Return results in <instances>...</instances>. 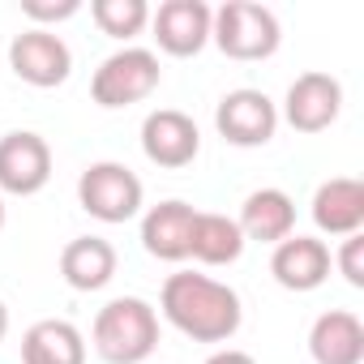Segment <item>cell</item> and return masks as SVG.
<instances>
[{"label": "cell", "mask_w": 364, "mask_h": 364, "mask_svg": "<svg viewBox=\"0 0 364 364\" xmlns=\"http://www.w3.org/2000/svg\"><path fill=\"white\" fill-rule=\"evenodd\" d=\"M48 180H52V146L39 133L18 129L0 137V198L5 193L35 198Z\"/></svg>", "instance_id": "8"}, {"label": "cell", "mask_w": 364, "mask_h": 364, "mask_svg": "<svg viewBox=\"0 0 364 364\" xmlns=\"http://www.w3.org/2000/svg\"><path fill=\"white\" fill-rule=\"evenodd\" d=\"M193 219H198V210L180 198L150 206L141 215V249L159 262H185L189 240H193Z\"/></svg>", "instance_id": "13"}, {"label": "cell", "mask_w": 364, "mask_h": 364, "mask_svg": "<svg viewBox=\"0 0 364 364\" xmlns=\"http://www.w3.org/2000/svg\"><path fill=\"white\" fill-rule=\"evenodd\" d=\"M210 22H215V9L206 0H163L150 14V31H154L159 52L180 56V60L198 56L210 43Z\"/></svg>", "instance_id": "9"}, {"label": "cell", "mask_w": 364, "mask_h": 364, "mask_svg": "<svg viewBox=\"0 0 364 364\" xmlns=\"http://www.w3.org/2000/svg\"><path fill=\"white\" fill-rule=\"evenodd\" d=\"M338 112H343V86H338V77L313 69V73H300L287 86L279 120H287L296 133H321V129H330L338 120Z\"/></svg>", "instance_id": "10"}, {"label": "cell", "mask_w": 364, "mask_h": 364, "mask_svg": "<svg viewBox=\"0 0 364 364\" xmlns=\"http://www.w3.org/2000/svg\"><path fill=\"white\" fill-rule=\"evenodd\" d=\"M90 343L103 364H146L159 347V313L141 296H116L99 309Z\"/></svg>", "instance_id": "2"}, {"label": "cell", "mask_w": 364, "mask_h": 364, "mask_svg": "<svg viewBox=\"0 0 364 364\" xmlns=\"http://www.w3.org/2000/svg\"><path fill=\"white\" fill-rule=\"evenodd\" d=\"M22 364H86V338L65 317H43L22 334Z\"/></svg>", "instance_id": "18"}, {"label": "cell", "mask_w": 364, "mask_h": 364, "mask_svg": "<svg viewBox=\"0 0 364 364\" xmlns=\"http://www.w3.org/2000/svg\"><path fill=\"white\" fill-rule=\"evenodd\" d=\"M9 69L18 82L35 86V90H52V86H65L69 73H73V52L69 43L56 35V31H22L14 35L9 43Z\"/></svg>", "instance_id": "7"}, {"label": "cell", "mask_w": 364, "mask_h": 364, "mask_svg": "<svg viewBox=\"0 0 364 364\" xmlns=\"http://www.w3.org/2000/svg\"><path fill=\"white\" fill-rule=\"evenodd\" d=\"M163 82V69H159V56L150 48H120L112 52L95 77H90V99L107 112L116 107H129V103H141L159 90Z\"/></svg>", "instance_id": "5"}, {"label": "cell", "mask_w": 364, "mask_h": 364, "mask_svg": "<svg viewBox=\"0 0 364 364\" xmlns=\"http://www.w3.org/2000/svg\"><path fill=\"white\" fill-rule=\"evenodd\" d=\"M313 364H364V321L351 309H330L309 330Z\"/></svg>", "instance_id": "15"}, {"label": "cell", "mask_w": 364, "mask_h": 364, "mask_svg": "<svg viewBox=\"0 0 364 364\" xmlns=\"http://www.w3.org/2000/svg\"><path fill=\"white\" fill-rule=\"evenodd\" d=\"M210 43L232 60H270L283 43V26L274 9L257 5V0H228L215 9Z\"/></svg>", "instance_id": "3"}, {"label": "cell", "mask_w": 364, "mask_h": 364, "mask_svg": "<svg viewBox=\"0 0 364 364\" xmlns=\"http://www.w3.org/2000/svg\"><path fill=\"white\" fill-rule=\"evenodd\" d=\"M202 150V133L193 124V116L176 112V107H159L141 120V154L154 167H189Z\"/></svg>", "instance_id": "11"}, {"label": "cell", "mask_w": 364, "mask_h": 364, "mask_svg": "<svg viewBox=\"0 0 364 364\" xmlns=\"http://www.w3.org/2000/svg\"><path fill=\"white\" fill-rule=\"evenodd\" d=\"M141 180L116 159H99L77 176V206L99 223H129L141 215Z\"/></svg>", "instance_id": "4"}, {"label": "cell", "mask_w": 364, "mask_h": 364, "mask_svg": "<svg viewBox=\"0 0 364 364\" xmlns=\"http://www.w3.org/2000/svg\"><path fill=\"white\" fill-rule=\"evenodd\" d=\"M240 232L257 245H279L296 232V202L283 189H253L240 206Z\"/></svg>", "instance_id": "17"}, {"label": "cell", "mask_w": 364, "mask_h": 364, "mask_svg": "<svg viewBox=\"0 0 364 364\" xmlns=\"http://www.w3.org/2000/svg\"><path fill=\"white\" fill-rule=\"evenodd\" d=\"M313 223L321 236H355L364 228V185L355 176H334L313 193Z\"/></svg>", "instance_id": "14"}, {"label": "cell", "mask_w": 364, "mask_h": 364, "mask_svg": "<svg viewBox=\"0 0 364 364\" xmlns=\"http://www.w3.org/2000/svg\"><path fill=\"white\" fill-rule=\"evenodd\" d=\"M77 9H82V0H22V14H26L39 31H48V22L73 18Z\"/></svg>", "instance_id": "21"}, {"label": "cell", "mask_w": 364, "mask_h": 364, "mask_svg": "<svg viewBox=\"0 0 364 364\" xmlns=\"http://www.w3.org/2000/svg\"><path fill=\"white\" fill-rule=\"evenodd\" d=\"M334 262H338V274H343L351 287H364V236H360V232L343 240V249H338Z\"/></svg>", "instance_id": "22"}, {"label": "cell", "mask_w": 364, "mask_h": 364, "mask_svg": "<svg viewBox=\"0 0 364 364\" xmlns=\"http://www.w3.org/2000/svg\"><path fill=\"white\" fill-rule=\"evenodd\" d=\"M215 129L228 146H240V150L266 146L279 133V103L266 90H253V86L228 90L215 107Z\"/></svg>", "instance_id": "6"}, {"label": "cell", "mask_w": 364, "mask_h": 364, "mask_svg": "<svg viewBox=\"0 0 364 364\" xmlns=\"http://www.w3.org/2000/svg\"><path fill=\"white\" fill-rule=\"evenodd\" d=\"M90 18L107 39H137L150 26V5L146 0H90Z\"/></svg>", "instance_id": "20"}, {"label": "cell", "mask_w": 364, "mask_h": 364, "mask_svg": "<svg viewBox=\"0 0 364 364\" xmlns=\"http://www.w3.org/2000/svg\"><path fill=\"white\" fill-rule=\"evenodd\" d=\"M245 232L236 219L215 215V210H198L193 219V240H189V257L202 266H232L245 253Z\"/></svg>", "instance_id": "19"}, {"label": "cell", "mask_w": 364, "mask_h": 364, "mask_svg": "<svg viewBox=\"0 0 364 364\" xmlns=\"http://www.w3.org/2000/svg\"><path fill=\"white\" fill-rule=\"evenodd\" d=\"M270 274L287 291H317L330 279V245L317 236H287L270 253Z\"/></svg>", "instance_id": "12"}, {"label": "cell", "mask_w": 364, "mask_h": 364, "mask_svg": "<svg viewBox=\"0 0 364 364\" xmlns=\"http://www.w3.org/2000/svg\"><path fill=\"white\" fill-rule=\"evenodd\" d=\"M116 266H120V257H116L112 240H103V236H77L60 253V279L73 291H103L116 279Z\"/></svg>", "instance_id": "16"}, {"label": "cell", "mask_w": 364, "mask_h": 364, "mask_svg": "<svg viewBox=\"0 0 364 364\" xmlns=\"http://www.w3.org/2000/svg\"><path fill=\"white\" fill-rule=\"evenodd\" d=\"M5 334H9V309H5V300H0V343H5Z\"/></svg>", "instance_id": "24"}, {"label": "cell", "mask_w": 364, "mask_h": 364, "mask_svg": "<svg viewBox=\"0 0 364 364\" xmlns=\"http://www.w3.org/2000/svg\"><path fill=\"white\" fill-rule=\"evenodd\" d=\"M206 364H257L249 351H240V347H223V351H215Z\"/></svg>", "instance_id": "23"}, {"label": "cell", "mask_w": 364, "mask_h": 364, "mask_svg": "<svg viewBox=\"0 0 364 364\" xmlns=\"http://www.w3.org/2000/svg\"><path fill=\"white\" fill-rule=\"evenodd\" d=\"M159 309L193 343H228V338H236V330L245 321L236 287H228L210 274H193V270L167 274V283L159 291Z\"/></svg>", "instance_id": "1"}, {"label": "cell", "mask_w": 364, "mask_h": 364, "mask_svg": "<svg viewBox=\"0 0 364 364\" xmlns=\"http://www.w3.org/2000/svg\"><path fill=\"white\" fill-rule=\"evenodd\" d=\"M0 228H5V198H0Z\"/></svg>", "instance_id": "25"}]
</instances>
